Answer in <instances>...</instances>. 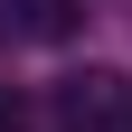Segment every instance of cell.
I'll use <instances>...</instances> for the list:
<instances>
[{
	"mask_svg": "<svg viewBox=\"0 0 132 132\" xmlns=\"http://www.w3.org/2000/svg\"><path fill=\"white\" fill-rule=\"evenodd\" d=\"M57 123H66V132H123V123H132L123 76H104V66L66 76V85H57Z\"/></svg>",
	"mask_w": 132,
	"mask_h": 132,
	"instance_id": "cell-1",
	"label": "cell"
},
{
	"mask_svg": "<svg viewBox=\"0 0 132 132\" xmlns=\"http://www.w3.org/2000/svg\"><path fill=\"white\" fill-rule=\"evenodd\" d=\"M0 19H10V10H0ZM19 38H66V28H76V0H19Z\"/></svg>",
	"mask_w": 132,
	"mask_h": 132,
	"instance_id": "cell-2",
	"label": "cell"
},
{
	"mask_svg": "<svg viewBox=\"0 0 132 132\" xmlns=\"http://www.w3.org/2000/svg\"><path fill=\"white\" fill-rule=\"evenodd\" d=\"M123 132H132V123H123Z\"/></svg>",
	"mask_w": 132,
	"mask_h": 132,
	"instance_id": "cell-3",
	"label": "cell"
}]
</instances>
